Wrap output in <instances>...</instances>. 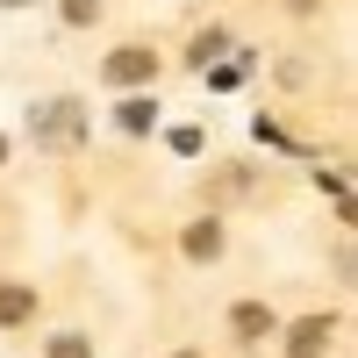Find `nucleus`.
<instances>
[{
    "label": "nucleus",
    "instance_id": "obj_10",
    "mask_svg": "<svg viewBox=\"0 0 358 358\" xmlns=\"http://www.w3.org/2000/svg\"><path fill=\"white\" fill-rule=\"evenodd\" d=\"M65 22L86 29V22H101V0H65Z\"/></svg>",
    "mask_w": 358,
    "mask_h": 358
},
{
    "label": "nucleus",
    "instance_id": "obj_3",
    "mask_svg": "<svg viewBox=\"0 0 358 358\" xmlns=\"http://www.w3.org/2000/svg\"><path fill=\"white\" fill-rule=\"evenodd\" d=\"M187 258H222V222H194L187 229Z\"/></svg>",
    "mask_w": 358,
    "mask_h": 358
},
{
    "label": "nucleus",
    "instance_id": "obj_8",
    "mask_svg": "<svg viewBox=\"0 0 358 358\" xmlns=\"http://www.w3.org/2000/svg\"><path fill=\"white\" fill-rule=\"evenodd\" d=\"M50 358H94V344H86V337H72V330H65V337H50Z\"/></svg>",
    "mask_w": 358,
    "mask_h": 358
},
{
    "label": "nucleus",
    "instance_id": "obj_13",
    "mask_svg": "<svg viewBox=\"0 0 358 358\" xmlns=\"http://www.w3.org/2000/svg\"><path fill=\"white\" fill-rule=\"evenodd\" d=\"M172 358H201V351H172Z\"/></svg>",
    "mask_w": 358,
    "mask_h": 358
},
{
    "label": "nucleus",
    "instance_id": "obj_11",
    "mask_svg": "<svg viewBox=\"0 0 358 358\" xmlns=\"http://www.w3.org/2000/svg\"><path fill=\"white\" fill-rule=\"evenodd\" d=\"M215 50H222V29H208V36H194V65H208Z\"/></svg>",
    "mask_w": 358,
    "mask_h": 358
},
{
    "label": "nucleus",
    "instance_id": "obj_5",
    "mask_svg": "<svg viewBox=\"0 0 358 358\" xmlns=\"http://www.w3.org/2000/svg\"><path fill=\"white\" fill-rule=\"evenodd\" d=\"M115 122H122L129 136H151V122H158V115H151V101H122V115H115Z\"/></svg>",
    "mask_w": 358,
    "mask_h": 358
},
{
    "label": "nucleus",
    "instance_id": "obj_7",
    "mask_svg": "<svg viewBox=\"0 0 358 358\" xmlns=\"http://www.w3.org/2000/svg\"><path fill=\"white\" fill-rule=\"evenodd\" d=\"M0 322H29V294L22 287H0Z\"/></svg>",
    "mask_w": 358,
    "mask_h": 358
},
{
    "label": "nucleus",
    "instance_id": "obj_9",
    "mask_svg": "<svg viewBox=\"0 0 358 358\" xmlns=\"http://www.w3.org/2000/svg\"><path fill=\"white\" fill-rule=\"evenodd\" d=\"M172 151H179V158H201V129L179 122V129H172Z\"/></svg>",
    "mask_w": 358,
    "mask_h": 358
},
{
    "label": "nucleus",
    "instance_id": "obj_2",
    "mask_svg": "<svg viewBox=\"0 0 358 358\" xmlns=\"http://www.w3.org/2000/svg\"><path fill=\"white\" fill-rule=\"evenodd\" d=\"M151 72H158V57L143 50V43H129V50L108 57V86H151Z\"/></svg>",
    "mask_w": 358,
    "mask_h": 358
},
{
    "label": "nucleus",
    "instance_id": "obj_1",
    "mask_svg": "<svg viewBox=\"0 0 358 358\" xmlns=\"http://www.w3.org/2000/svg\"><path fill=\"white\" fill-rule=\"evenodd\" d=\"M29 122H36V143H57V151H72V143L86 136V101H50V108L29 115Z\"/></svg>",
    "mask_w": 358,
    "mask_h": 358
},
{
    "label": "nucleus",
    "instance_id": "obj_4",
    "mask_svg": "<svg viewBox=\"0 0 358 358\" xmlns=\"http://www.w3.org/2000/svg\"><path fill=\"white\" fill-rule=\"evenodd\" d=\"M322 337H330V322H322V315H308L301 330H294V358H315V351H322Z\"/></svg>",
    "mask_w": 358,
    "mask_h": 358
},
{
    "label": "nucleus",
    "instance_id": "obj_6",
    "mask_svg": "<svg viewBox=\"0 0 358 358\" xmlns=\"http://www.w3.org/2000/svg\"><path fill=\"white\" fill-rule=\"evenodd\" d=\"M265 330H273V308H258V301L236 308V337H265Z\"/></svg>",
    "mask_w": 358,
    "mask_h": 358
},
{
    "label": "nucleus",
    "instance_id": "obj_14",
    "mask_svg": "<svg viewBox=\"0 0 358 358\" xmlns=\"http://www.w3.org/2000/svg\"><path fill=\"white\" fill-rule=\"evenodd\" d=\"M0 158H8V143H0Z\"/></svg>",
    "mask_w": 358,
    "mask_h": 358
},
{
    "label": "nucleus",
    "instance_id": "obj_12",
    "mask_svg": "<svg viewBox=\"0 0 358 358\" xmlns=\"http://www.w3.org/2000/svg\"><path fill=\"white\" fill-rule=\"evenodd\" d=\"M0 8H29V0H0Z\"/></svg>",
    "mask_w": 358,
    "mask_h": 358
}]
</instances>
